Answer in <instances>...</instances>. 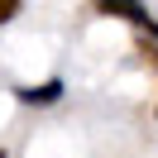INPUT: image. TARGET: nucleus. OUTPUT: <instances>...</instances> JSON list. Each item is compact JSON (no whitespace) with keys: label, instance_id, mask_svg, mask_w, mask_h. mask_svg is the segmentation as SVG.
Here are the masks:
<instances>
[{"label":"nucleus","instance_id":"1","mask_svg":"<svg viewBox=\"0 0 158 158\" xmlns=\"http://www.w3.org/2000/svg\"><path fill=\"white\" fill-rule=\"evenodd\" d=\"M101 15H110V19H125V24H134V29H148V5L144 0H91Z\"/></svg>","mask_w":158,"mask_h":158},{"label":"nucleus","instance_id":"2","mask_svg":"<svg viewBox=\"0 0 158 158\" xmlns=\"http://www.w3.org/2000/svg\"><path fill=\"white\" fill-rule=\"evenodd\" d=\"M62 81L58 77H48V81H39V86H15V101H19V106H58L62 101Z\"/></svg>","mask_w":158,"mask_h":158},{"label":"nucleus","instance_id":"3","mask_svg":"<svg viewBox=\"0 0 158 158\" xmlns=\"http://www.w3.org/2000/svg\"><path fill=\"white\" fill-rule=\"evenodd\" d=\"M19 5H24V0H0V24L19 19Z\"/></svg>","mask_w":158,"mask_h":158},{"label":"nucleus","instance_id":"4","mask_svg":"<svg viewBox=\"0 0 158 158\" xmlns=\"http://www.w3.org/2000/svg\"><path fill=\"white\" fill-rule=\"evenodd\" d=\"M153 120H158V106H153Z\"/></svg>","mask_w":158,"mask_h":158},{"label":"nucleus","instance_id":"5","mask_svg":"<svg viewBox=\"0 0 158 158\" xmlns=\"http://www.w3.org/2000/svg\"><path fill=\"white\" fill-rule=\"evenodd\" d=\"M0 158H5V148H0Z\"/></svg>","mask_w":158,"mask_h":158}]
</instances>
